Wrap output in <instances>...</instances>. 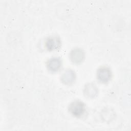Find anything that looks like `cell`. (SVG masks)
Wrapping results in <instances>:
<instances>
[{
    "label": "cell",
    "mask_w": 131,
    "mask_h": 131,
    "mask_svg": "<svg viewBox=\"0 0 131 131\" xmlns=\"http://www.w3.org/2000/svg\"><path fill=\"white\" fill-rule=\"evenodd\" d=\"M98 80L102 83H106L111 78L112 73L110 69L107 67H103L99 68L97 73Z\"/></svg>",
    "instance_id": "2"
},
{
    "label": "cell",
    "mask_w": 131,
    "mask_h": 131,
    "mask_svg": "<svg viewBox=\"0 0 131 131\" xmlns=\"http://www.w3.org/2000/svg\"><path fill=\"white\" fill-rule=\"evenodd\" d=\"M75 75L74 72L71 70L65 71L61 76V80L66 84H70L74 81Z\"/></svg>",
    "instance_id": "6"
},
{
    "label": "cell",
    "mask_w": 131,
    "mask_h": 131,
    "mask_svg": "<svg viewBox=\"0 0 131 131\" xmlns=\"http://www.w3.org/2000/svg\"><path fill=\"white\" fill-rule=\"evenodd\" d=\"M61 45L59 38L56 36L49 37L46 41V46L49 51L57 50Z\"/></svg>",
    "instance_id": "4"
},
{
    "label": "cell",
    "mask_w": 131,
    "mask_h": 131,
    "mask_svg": "<svg viewBox=\"0 0 131 131\" xmlns=\"http://www.w3.org/2000/svg\"><path fill=\"white\" fill-rule=\"evenodd\" d=\"M69 110L73 116L80 117L84 114L85 108L84 103L82 101L75 100L70 104Z\"/></svg>",
    "instance_id": "1"
},
{
    "label": "cell",
    "mask_w": 131,
    "mask_h": 131,
    "mask_svg": "<svg viewBox=\"0 0 131 131\" xmlns=\"http://www.w3.org/2000/svg\"><path fill=\"white\" fill-rule=\"evenodd\" d=\"M61 65V61L60 58L57 57H53L49 60L47 62V67L48 69L52 72L58 71Z\"/></svg>",
    "instance_id": "5"
},
{
    "label": "cell",
    "mask_w": 131,
    "mask_h": 131,
    "mask_svg": "<svg viewBox=\"0 0 131 131\" xmlns=\"http://www.w3.org/2000/svg\"><path fill=\"white\" fill-rule=\"evenodd\" d=\"M70 58L71 61L76 64L82 62L84 58V53L82 50L76 48L73 49L70 53Z\"/></svg>",
    "instance_id": "3"
},
{
    "label": "cell",
    "mask_w": 131,
    "mask_h": 131,
    "mask_svg": "<svg viewBox=\"0 0 131 131\" xmlns=\"http://www.w3.org/2000/svg\"><path fill=\"white\" fill-rule=\"evenodd\" d=\"M85 92L86 95L89 97H94L97 94L98 90L94 84L91 83L85 86Z\"/></svg>",
    "instance_id": "7"
}]
</instances>
